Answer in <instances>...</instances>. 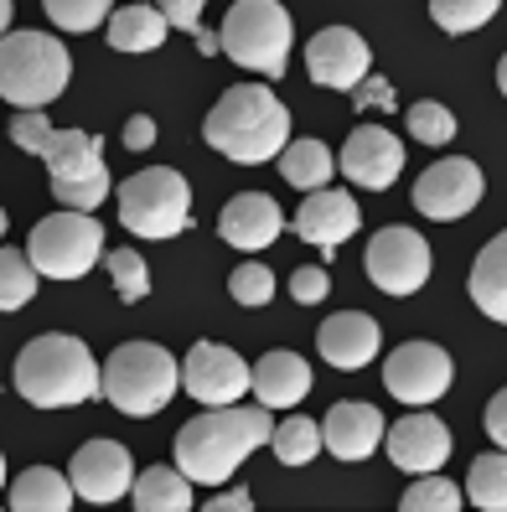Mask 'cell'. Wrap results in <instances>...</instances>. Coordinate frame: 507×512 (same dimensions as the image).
<instances>
[{
	"label": "cell",
	"mask_w": 507,
	"mask_h": 512,
	"mask_svg": "<svg viewBox=\"0 0 507 512\" xmlns=\"http://www.w3.org/2000/svg\"><path fill=\"white\" fill-rule=\"evenodd\" d=\"M192 42H197V52H202V57H213V52H218V37L207 32V26H197V32H192Z\"/></svg>",
	"instance_id": "obj_43"
},
{
	"label": "cell",
	"mask_w": 507,
	"mask_h": 512,
	"mask_svg": "<svg viewBox=\"0 0 507 512\" xmlns=\"http://www.w3.org/2000/svg\"><path fill=\"white\" fill-rule=\"evenodd\" d=\"M368 68H373V52L352 26H321L306 42V73L316 88H342L347 94L357 78H368Z\"/></svg>",
	"instance_id": "obj_16"
},
{
	"label": "cell",
	"mask_w": 507,
	"mask_h": 512,
	"mask_svg": "<svg viewBox=\"0 0 507 512\" xmlns=\"http://www.w3.org/2000/svg\"><path fill=\"white\" fill-rule=\"evenodd\" d=\"M264 445H270L285 466H306V461L321 456V425L295 414V419H285V425H270V440Z\"/></svg>",
	"instance_id": "obj_29"
},
{
	"label": "cell",
	"mask_w": 507,
	"mask_h": 512,
	"mask_svg": "<svg viewBox=\"0 0 507 512\" xmlns=\"http://www.w3.org/2000/svg\"><path fill=\"white\" fill-rule=\"evenodd\" d=\"M104 269H109V280H114V290H119L125 306H135V300L151 295V269H145V259L135 249H109L104 254Z\"/></svg>",
	"instance_id": "obj_32"
},
{
	"label": "cell",
	"mask_w": 507,
	"mask_h": 512,
	"mask_svg": "<svg viewBox=\"0 0 507 512\" xmlns=\"http://www.w3.org/2000/svg\"><path fill=\"white\" fill-rule=\"evenodd\" d=\"M357 223H363L357 202L347 192H332V187H316L301 207H295V233H301L311 249H321L326 264H332V254L357 233Z\"/></svg>",
	"instance_id": "obj_18"
},
{
	"label": "cell",
	"mask_w": 507,
	"mask_h": 512,
	"mask_svg": "<svg viewBox=\"0 0 507 512\" xmlns=\"http://www.w3.org/2000/svg\"><path fill=\"white\" fill-rule=\"evenodd\" d=\"M290 42H295V26L280 0H233L218 32V52H228L238 68L264 73V78H285Z\"/></svg>",
	"instance_id": "obj_7"
},
{
	"label": "cell",
	"mask_w": 507,
	"mask_h": 512,
	"mask_svg": "<svg viewBox=\"0 0 507 512\" xmlns=\"http://www.w3.org/2000/svg\"><path fill=\"white\" fill-rule=\"evenodd\" d=\"M202 135L218 156H228L238 166H264L290 140V109L275 99L270 83H238L213 104Z\"/></svg>",
	"instance_id": "obj_3"
},
{
	"label": "cell",
	"mask_w": 507,
	"mask_h": 512,
	"mask_svg": "<svg viewBox=\"0 0 507 512\" xmlns=\"http://www.w3.org/2000/svg\"><path fill=\"white\" fill-rule=\"evenodd\" d=\"M456 368H451V352L435 347V342H404L389 352L383 363V388L399 399V404H435L445 388H451Z\"/></svg>",
	"instance_id": "obj_11"
},
{
	"label": "cell",
	"mask_w": 507,
	"mask_h": 512,
	"mask_svg": "<svg viewBox=\"0 0 507 512\" xmlns=\"http://www.w3.org/2000/svg\"><path fill=\"white\" fill-rule=\"evenodd\" d=\"M280 228H285V213L275 207V197H264V192H238L218 218V233L233 249H270L280 238Z\"/></svg>",
	"instance_id": "obj_21"
},
{
	"label": "cell",
	"mask_w": 507,
	"mask_h": 512,
	"mask_svg": "<svg viewBox=\"0 0 507 512\" xmlns=\"http://www.w3.org/2000/svg\"><path fill=\"white\" fill-rule=\"evenodd\" d=\"M466 497L482 507V512H502V507H507V456H502V445L471 461Z\"/></svg>",
	"instance_id": "obj_28"
},
{
	"label": "cell",
	"mask_w": 507,
	"mask_h": 512,
	"mask_svg": "<svg viewBox=\"0 0 507 512\" xmlns=\"http://www.w3.org/2000/svg\"><path fill=\"white\" fill-rule=\"evenodd\" d=\"M68 481H73V497L104 507V502L130 497L135 461H130V450L119 440H88V445H78V456L68 466Z\"/></svg>",
	"instance_id": "obj_15"
},
{
	"label": "cell",
	"mask_w": 507,
	"mask_h": 512,
	"mask_svg": "<svg viewBox=\"0 0 507 512\" xmlns=\"http://www.w3.org/2000/svg\"><path fill=\"white\" fill-rule=\"evenodd\" d=\"M130 502H135L140 512H187V507H192V481L176 471V466L135 471V481H130Z\"/></svg>",
	"instance_id": "obj_25"
},
{
	"label": "cell",
	"mask_w": 507,
	"mask_h": 512,
	"mask_svg": "<svg viewBox=\"0 0 507 512\" xmlns=\"http://www.w3.org/2000/svg\"><path fill=\"white\" fill-rule=\"evenodd\" d=\"M119 223L135 238H176L192 228V187L171 166H145L119 182Z\"/></svg>",
	"instance_id": "obj_8"
},
{
	"label": "cell",
	"mask_w": 507,
	"mask_h": 512,
	"mask_svg": "<svg viewBox=\"0 0 507 512\" xmlns=\"http://www.w3.org/2000/svg\"><path fill=\"white\" fill-rule=\"evenodd\" d=\"M176 368H182V388L207 409L213 404H238L244 388H249V363L233 347H223V342H197L187 352V363H176Z\"/></svg>",
	"instance_id": "obj_13"
},
{
	"label": "cell",
	"mask_w": 507,
	"mask_h": 512,
	"mask_svg": "<svg viewBox=\"0 0 507 512\" xmlns=\"http://www.w3.org/2000/svg\"><path fill=\"white\" fill-rule=\"evenodd\" d=\"M332 171H337V156L326 150V140H285L280 150V176L290 187H301V192H316L332 182Z\"/></svg>",
	"instance_id": "obj_27"
},
{
	"label": "cell",
	"mask_w": 507,
	"mask_h": 512,
	"mask_svg": "<svg viewBox=\"0 0 507 512\" xmlns=\"http://www.w3.org/2000/svg\"><path fill=\"white\" fill-rule=\"evenodd\" d=\"M0 487H6V456H0Z\"/></svg>",
	"instance_id": "obj_46"
},
{
	"label": "cell",
	"mask_w": 507,
	"mask_h": 512,
	"mask_svg": "<svg viewBox=\"0 0 507 512\" xmlns=\"http://www.w3.org/2000/svg\"><path fill=\"white\" fill-rule=\"evenodd\" d=\"M337 171L347 176L352 187H368V192H389L404 171V145L399 135H389L383 125H357L337 156Z\"/></svg>",
	"instance_id": "obj_14"
},
{
	"label": "cell",
	"mask_w": 507,
	"mask_h": 512,
	"mask_svg": "<svg viewBox=\"0 0 507 512\" xmlns=\"http://www.w3.org/2000/svg\"><path fill=\"white\" fill-rule=\"evenodd\" d=\"M456 130H461V125H456V114L445 109V104H435V99L409 104V135L420 140V145H451Z\"/></svg>",
	"instance_id": "obj_34"
},
{
	"label": "cell",
	"mask_w": 507,
	"mask_h": 512,
	"mask_svg": "<svg viewBox=\"0 0 507 512\" xmlns=\"http://www.w3.org/2000/svg\"><path fill=\"white\" fill-rule=\"evenodd\" d=\"M11 507L16 512H68L73 507V481L52 466H32L11 481Z\"/></svg>",
	"instance_id": "obj_24"
},
{
	"label": "cell",
	"mask_w": 507,
	"mask_h": 512,
	"mask_svg": "<svg viewBox=\"0 0 507 512\" xmlns=\"http://www.w3.org/2000/svg\"><path fill=\"white\" fill-rule=\"evenodd\" d=\"M73 78L68 47L47 32H6L0 37V99L16 109H47L63 99Z\"/></svg>",
	"instance_id": "obj_6"
},
{
	"label": "cell",
	"mask_w": 507,
	"mask_h": 512,
	"mask_svg": "<svg viewBox=\"0 0 507 512\" xmlns=\"http://www.w3.org/2000/svg\"><path fill=\"white\" fill-rule=\"evenodd\" d=\"M347 94H352V104L363 109V114H368V109H383V114H389V109L399 104V99H394V83H389V78H357V83L347 88Z\"/></svg>",
	"instance_id": "obj_37"
},
{
	"label": "cell",
	"mask_w": 507,
	"mask_h": 512,
	"mask_svg": "<svg viewBox=\"0 0 507 512\" xmlns=\"http://www.w3.org/2000/svg\"><path fill=\"white\" fill-rule=\"evenodd\" d=\"M156 145V119L151 114H135L125 125V150H151Z\"/></svg>",
	"instance_id": "obj_40"
},
{
	"label": "cell",
	"mask_w": 507,
	"mask_h": 512,
	"mask_svg": "<svg viewBox=\"0 0 507 512\" xmlns=\"http://www.w3.org/2000/svg\"><path fill=\"white\" fill-rule=\"evenodd\" d=\"M249 507H254V497L244 487H233L223 497H207V512H249Z\"/></svg>",
	"instance_id": "obj_42"
},
{
	"label": "cell",
	"mask_w": 507,
	"mask_h": 512,
	"mask_svg": "<svg viewBox=\"0 0 507 512\" xmlns=\"http://www.w3.org/2000/svg\"><path fill=\"white\" fill-rule=\"evenodd\" d=\"M321 445L332 450L337 461H368L373 450L383 445V414H378L373 404L342 399V404H332V409H326Z\"/></svg>",
	"instance_id": "obj_19"
},
{
	"label": "cell",
	"mask_w": 507,
	"mask_h": 512,
	"mask_svg": "<svg viewBox=\"0 0 507 512\" xmlns=\"http://www.w3.org/2000/svg\"><path fill=\"white\" fill-rule=\"evenodd\" d=\"M476 202H482V166L466 161V156H445L414 182V207L435 223L466 218Z\"/></svg>",
	"instance_id": "obj_12"
},
{
	"label": "cell",
	"mask_w": 507,
	"mask_h": 512,
	"mask_svg": "<svg viewBox=\"0 0 507 512\" xmlns=\"http://www.w3.org/2000/svg\"><path fill=\"white\" fill-rule=\"evenodd\" d=\"M507 394H492V404H487V435H492V445H502L507 440Z\"/></svg>",
	"instance_id": "obj_41"
},
{
	"label": "cell",
	"mask_w": 507,
	"mask_h": 512,
	"mask_svg": "<svg viewBox=\"0 0 507 512\" xmlns=\"http://www.w3.org/2000/svg\"><path fill=\"white\" fill-rule=\"evenodd\" d=\"M363 269L383 295H414L430 280V244L414 228H378L368 238Z\"/></svg>",
	"instance_id": "obj_10"
},
{
	"label": "cell",
	"mask_w": 507,
	"mask_h": 512,
	"mask_svg": "<svg viewBox=\"0 0 507 512\" xmlns=\"http://www.w3.org/2000/svg\"><path fill=\"white\" fill-rule=\"evenodd\" d=\"M249 388L264 409H295L311 394V368H306V357H295V352H264L249 368Z\"/></svg>",
	"instance_id": "obj_22"
},
{
	"label": "cell",
	"mask_w": 507,
	"mask_h": 512,
	"mask_svg": "<svg viewBox=\"0 0 507 512\" xmlns=\"http://www.w3.org/2000/svg\"><path fill=\"white\" fill-rule=\"evenodd\" d=\"M316 347H321V357L332 368H347L352 373V368H368L373 357H378L383 331L363 311H337V316H326V326L316 331Z\"/></svg>",
	"instance_id": "obj_20"
},
{
	"label": "cell",
	"mask_w": 507,
	"mask_h": 512,
	"mask_svg": "<svg viewBox=\"0 0 507 512\" xmlns=\"http://www.w3.org/2000/svg\"><path fill=\"white\" fill-rule=\"evenodd\" d=\"M176 388H182V368L176 357L156 342H125L109 352V363L99 368V399H109L119 414L130 419H151L161 414Z\"/></svg>",
	"instance_id": "obj_5"
},
{
	"label": "cell",
	"mask_w": 507,
	"mask_h": 512,
	"mask_svg": "<svg viewBox=\"0 0 507 512\" xmlns=\"http://www.w3.org/2000/svg\"><path fill=\"white\" fill-rule=\"evenodd\" d=\"M6 135L47 161V187L57 197V207L88 213L99 207L114 187H109V166H104V140L88 130H57L42 119V109H21L16 119H6Z\"/></svg>",
	"instance_id": "obj_1"
},
{
	"label": "cell",
	"mask_w": 507,
	"mask_h": 512,
	"mask_svg": "<svg viewBox=\"0 0 507 512\" xmlns=\"http://www.w3.org/2000/svg\"><path fill=\"white\" fill-rule=\"evenodd\" d=\"M37 295V269L26 254L0 249V311H21Z\"/></svg>",
	"instance_id": "obj_31"
},
{
	"label": "cell",
	"mask_w": 507,
	"mask_h": 512,
	"mask_svg": "<svg viewBox=\"0 0 507 512\" xmlns=\"http://www.w3.org/2000/svg\"><path fill=\"white\" fill-rule=\"evenodd\" d=\"M11 383L32 409H68V404L99 399V363L88 352V342L52 331V337H37L21 347Z\"/></svg>",
	"instance_id": "obj_4"
},
{
	"label": "cell",
	"mask_w": 507,
	"mask_h": 512,
	"mask_svg": "<svg viewBox=\"0 0 507 512\" xmlns=\"http://www.w3.org/2000/svg\"><path fill=\"white\" fill-rule=\"evenodd\" d=\"M270 409L254 404H213L207 414L187 419L182 435H176V471L202 487H223V481L244 466L254 450L270 440Z\"/></svg>",
	"instance_id": "obj_2"
},
{
	"label": "cell",
	"mask_w": 507,
	"mask_h": 512,
	"mask_svg": "<svg viewBox=\"0 0 507 512\" xmlns=\"http://www.w3.org/2000/svg\"><path fill=\"white\" fill-rule=\"evenodd\" d=\"M471 300H476V311H482V316L507 321V238L502 233L471 264Z\"/></svg>",
	"instance_id": "obj_23"
},
{
	"label": "cell",
	"mask_w": 507,
	"mask_h": 512,
	"mask_svg": "<svg viewBox=\"0 0 507 512\" xmlns=\"http://www.w3.org/2000/svg\"><path fill=\"white\" fill-rule=\"evenodd\" d=\"M383 445H389V461L414 476L440 471L451 461V430L440 414H404L399 425H383Z\"/></svg>",
	"instance_id": "obj_17"
},
{
	"label": "cell",
	"mask_w": 507,
	"mask_h": 512,
	"mask_svg": "<svg viewBox=\"0 0 507 512\" xmlns=\"http://www.w3.org/2000/svg\"><path fill=\"white\" fill-rule=\"evenodd\" d=\"M161 16H166V26H176V32H197V26H202V11H207V0H161V6H156Z\"/></svg>",
	"instance_id": "obj_38"
},
{
	"label": "cell",
	"mask_w": 507,
	"mask_h": 512,
	"mask_svg": "<svg viewBox=\"0 0 507 512\" xmlns=\"http://www.w3.org/2000/svg\"><path fill=\"white\" fill-rule=\"evenodd\" d=\"M326 290H332V280H326V269H316V264H306V269H295V275H290V295L301 300V306H316Z\"/></svg>",
	"instance_id": "obj_39"
},
{
	"label": "cell",
	"mask_w": 507,
	"mask_h": 512,
	"mask_svg": "<svg viewBox=\"0 0 507 512\" xmlns=\"http://www.w3.org/2000/svg\"><path fill=\"white\" fill-rule=\"evenodd\" d=\"M228 295L238 300V306H270V295H275V269L270 264H238L233 269V280H228Z\"/></svg>",
	"instance_id": "obj_36"
},
{
	"label": "cell",
	"mask_w": 507,
	"mask_h": 512,
	"mask_svg": "<svg viewBox=\"0 0 507 512\" xmlns=\"http://www.w3.org/2000/svg\"><path fill=\"white\" fill-rule=\"evenodd\" d=\"M497 6L502 0H430V21L451 37H466L476 26H487L497 16Z\"/></svg>",
	"instance_id": "obj_30"
},
{
	"label": "cell",
	"mask_w": 507,
	"mask_h": 512,
	"mask_svg": "<svg viewBox=\"0 0 507 512\" xmlns=\"http://www.w3.org/2000/svg\"><path fill=\"white\" fill-rule=\"evenodd\" d=\"M11 32V0H0V37Z\"/></svg>",
	"instance_id": "obj_44"
},
{
	"label": "cell",
	"mask_w": 507,
	"mask_h": 512,
	"mask_svg": "<svg viewBox=\"0 0 507 512\" xmlns=\"http://www.w3.org/2000/svg\"><path fill=\"white\" fill-rule=\"evenodd\" d=\"M42 11L63 32H94V26L109 21V0H42Z\"/></svg>",
	"instance_id": "obj_35"
},
{
	"label": "cell",
	"mask_w": 507,
	"mask_h": 512,
	"mask_svg": "<svg viewBox=\"0 0 507 512\" xmlns=\"http://www.w3.org/2000/svg\"><path fill=\"white\" fill-rule=\"evenodd\" d=\"M166 16L156 6H119L109 16V47L114 52H156L166 42Z\"/></svg>",
	"instance_id": "obj_26"
},
{
	"label": "cell",
	"mask_w": 507,
	"mask_h": 512,
	"mask_svg": "<svg viewBox=\"0 0 507 512\" xmlns=\"http://www.w3.org/2000/svg\"><path fill=\"white\" fill-rule=\"evenodd\" d=\"M466 497H461V487L456 481H445L440 471H425L420 481H414V487L399 497V507L404 512H456Z\"/></svg>",
	"instance_id": "obj_33"
},
{
	"label": "cell",
	"mask_w": 507,
	"mask_h": 512,
	"mask_svg": "<svg viewBox=\"0 0 507 512\" xmlns=\"http://www.w3.org/2000/svg\"><path fill=\"white\" fill-rule=\"evenodd\" d=\"M26 259L42 280H83L104 259V223L94 213H73V207L47 213L26 238Z\"/></svg>",
	"instance_id": "obj_9"
},
{
	"label": "cell",
	"mask_w": 507,
	"mask_h": 512,
	"mask_svg": "<svg viewBox=\"0 0 507 512\" xmlns=\"http://www.w3.org/2000/svg\"><path fill=\"white\" fill-rule=\"evenodd\" d=\"M6 228H11V218H6V213H0V238H6Z\"/></svg>",
	"instance_id": "obj_45"
}]
</instances>
